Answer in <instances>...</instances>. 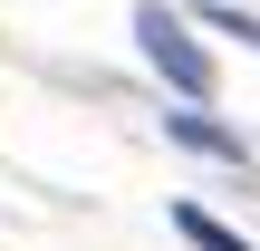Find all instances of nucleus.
I'll list each match as a JSON object with an SVG mask.
<instances>
[{"mask_svg": "<svg viewBox=\"0 0 260 251\" xmlns=\"http://www.w3.org/2000/svg\"><path fill=\"white\" fill-rule=\"evenodd\" d=\"M135 39H145V58H154V77L174 87V97H212V58H203V39L164 10V0H145L135 10Z\"/></svg>", "mask_w": 260, "mask_h": 251, "instance_id": "obj_1", "label": "nucleus"}, {"mask_svg": "<svg viewBox=\"0 0 260 251\" xmlns=\"http://www.w3.org/2000/svg\"><path fill=\"white\" fill-rule=\"evenodd\" d=\"M164 135H174V145H193V155H222V164H251V155H241V135L203 116V97H183V106L164 116Z\"/></svg>", "mask_w": 260, "mask_h": 251, "instance_id": "obj_2", "label": "nucleus"}, {"mask_svg": "<svg viewBox=\"0 0 260 251\" xmlns=\"http://www.w3.org/2000/svg\"><path fill=\"white\" fill-rule=\"evenodd\" d=\"M174 232H183L193 251H251L241 232H222V222H212V213H193V203H174Z\"/></svg>", "mask_w": 260, "mask_h": 251, "instance_id": "obj_3", "label": "nucleus"}, {"mask_svg": "<svg viewBox=\"0 0 260 251\" xmlns=\"http://www.w3.org/2000/svg\"><path fill=\"white\" fill-rule=\"evenodd\" d=\"M212 19H222V29H232V39H251V48H260V19H241V0H222V10H212Z\"/></svg>", "mask_w": 260, "mask_h": 251, "instance_id": "obj_4", "label": "nucleus"}]
</instances>
